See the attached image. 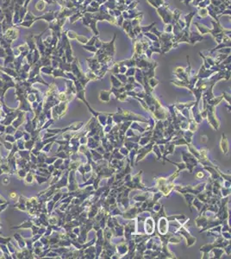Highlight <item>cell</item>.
Masks as SVG:
<instances>
[{"mask_svg": "<svg viewBox=\"0 0 231 259\" xmlns=\"http://www.w3.org/2000/svg\"><path fill=\"white\" fill-rule=\"evenodd\" d=\"M154 1H155L156 5H157L158 6H160V5H162L165 3L164 0H154Z\"/></svg>", "mask_w": 231, "mask_h": 259, "instance_id": "7bdbcfd3", "label": "cell"}, {"mask_svg": "<svg viewBox=\"0 0 231 259\" xmlns=\"http://www.w3.org/2000/svg\"><path fill=\"white\" fill-rule=\"evenodd\" d=\"M156 11H157L158 15L161 17V19H162V21L164 22L165 24L172 23V11H170V9H169V4L168 3H164L162 5L159 6L156 9Z\"/></svg>", "mask_w": 231, "mask_h": 259, "instance_id": "6da1fadb", "label": "cell"}, {"mask_svg": "<svg viewBox=\"0 0 231 259\" xmlns=\"http://www.w3.org/2000/svg\"><path fill=\"white\" fill-rule=\"evenodd\" d=\"M204 39H205V37H204L198 32L190 31V33H189V43H191L192 45H194L196 42L202 41Z\"/></svg>", "mask_w": 231, "mask_h": 259, "instance_id": "3957f363", "label": "cell"}, {"mask_svg": "<svg viewBox=\"0 0 231 259\" xmlns=\"http://www.w3.org/2000/svg\"><path fill=\"white\" fill-rule=\"evenodd\" d=\"M117 4H125V0H118Z\"/></svg>", "mask_w": 231, "mask_h": 259, "instance_id": "7dc6e473", "label": "cell"}, {"mask_svg": "<svg viewBox=\"0 0 231 259\" xmlns=\"http://www.w3.org/2000/svg\"><path fill=\"white\" fill-rule=\"evenodd\" d=\"M91 7H93V8H95V9H99V6H100V5L99 4V2L98 1H96V0H92V1L90 3V5H89Z\"/></svg>", "mask_w": 231, "mask_h": 259, "instance_id": "1f68e13d", "label": "cell"}, {"mask_svg": "<svg viewBox=\"0 0 231 259\" xmlns=\"http://www.w3.org/2000/svg\"><path fill=\"white\" fill-rule=\"evenodd\" d=\"M195 17V12H190L188 14H186V16H184V22H186V27L184 28V31L186 32H190V27H191V24H192V18Z\"/></svg>", "mask_w": 231, "mask_h": 259, "instance_id": "5b68a950", "label": "cell"}, {"mask_svg": "<svg viewBox=\"0 0 231 259\" xmlns=\"http://www.w3.org/2000/svg\"><path fill=\"white\" fill-rule=\"evenodd\" d=\"M133 31H134V35L137 36L138 35L142 33V30H141V26H140V25H137V26L134 27V28H133Z\"/></svg>", "mask_w": 231, "mask_h": 259, "instance_id": "4dcf8cb0", "label": "cell"}, {"mask_svg": "<svg viewBox=\"0 0 231 259\" xmlns=\"http://www.w3.org/2000/svg\"><path fill=\"white\" fill-rule=\"evenodd\" d=\"M116 25L122 27V23H123V21H124V18L122 17V16L121 15V16H119V17H116Z\"/></svg>", "mask_w": 231, "mask_h": 259, "instance_id": "d6a6232c", "label": "cell"}, {"mask_svg": "<svg viewBox=\"0 0 231 259\" xmlns=\"http://www.w3.org/2000/svg\"><path fill=\"white\" fill-rule=\"evenodd\" d=\"M181 17V11L178 9H175L174 11H172V24L173 25L175 23L178 22V19H180Z\"/></svg>", "mask_w": 231, "mask_h": 259, "instance_id": "7c38bea8", "label": "cell"}, {"mask_svg": "<svg viewBox=\"0 0 231 259\" xmlns=\"http://www.w3.org/2000/svg\"><path fill=\"white\" fill-rule=\"evenodd\" d=\"M108 10H115L117 6L116 0H106V2L103 4Z\"/></svg>", "mask_w": 231, "mask_h": 259, "instance_id": "30bf717a", "label": "cell"}, {"mask_svg": "<svg viewBox=\"0 0 231 259\" xmlns=\"http://www.w3.org/2000/svg\"><path fill=\"white\" fill-rule=\"evenodd\" d=\"M102 44H103V41L99 39V37L98 36L97 37V39H96V41H95V43H94V46L99 49V48H100L101 47H102Z\"/></svg>", "mask_w": 231, "mask_h": 259, "instance_id": "836d02e7", "label": "cell"}, {"mask_svg": "<svg viewBox=\"0 0 231 259\" xmlns=\"http://www.w3.org/2000/svg\"><path fill=\"white\" fill-rule=\"evenodd\" d=\"M142 18H143V13H142V14L139 15V16H137V17H134V19L130 20V21H131V25H132V27L134 28V27H135V26H137V25H140L141 23H142Z\"/></svg>", "mask_w": 231, "mask_h": 259, "instance_id": "9a60e30c", "label": "cell"}, {"mask_svg": "<svg viewBox=\"0 0 231 259\" xmlns=\"http://www.w3.org/2000/svg\"><path fill=\"white\" fill-rule=\"evenodd\" d=\"M223 36H224V33H223V32H222V33H219V34L216 35L214 36V39H215V41H216V43H217V44H219V43H221V42L222 41V38H223Z\"/></svg>", "mask_w": 231, "mask_h": 259, "instance_id": "cb8c5ba5", "label": "cell"}, {"mask_svg": "<svg viewBox=\"0 0 231 259\" xmlns=\"http://www.w3.org/2000/svg\"><path fill=\"white\" fill-rule=\"evenodd\" d=\"M116 34L115 33L114 35H113V38L111 41H109V42H104L103 41L102 47L100 48H102L104 50V53L106 56L113 57L115 52H116V48H115V41H116Z\"/></svg>", "mask_w": 231, "mask_h": 259, "instance_id": "7a4b0ae2", "label": "cell"}, {"mask_svg": "<svg viewBox=\"0 0 231 259\" xmlns=\"http://www.w3.org/2000/svg\"><path fill=\"white\" fill-rule=\"evenodd\" d=\"M155 24H156V23L154 22V23H151V24H149L148 26H141L142 33L143 34V33H146V32H149L151 30V29L155 26Z\"/></svg>", "mask_w": 231, "mask_h": 259, "instance_id": "ffe728a7", "label": "cell"}, {"mask_svg": "<svg viewBox=\"0 0 231 259\" xmlns=\"http://www.w3.org/2000/svg\"><path fill=\"white\" fill-rule=\"evenodd\" d=\"M77 35H78V34L73 30H67V38H69L71 40H75Z\"/></svg>", "mask_w": 231, "mask_h": 259, "instance_id": "7402d4cb", "label": "cell"}, {"mask_svg": "<svg viewBox=\"0 0 231 259\" xmlns=\"http://www.w3.org/2000/svg\"><path fill=\"white\" fill-rule=\"evenodd\" d=\"M164 32L165 33H169V34H172V23H166L165 24L164 27Z\"/></svg>", "mask_w": 231, "mask_h": 259, "instance_id": "d4e9b609", "label": "cell"}, {"mask_svg": "<svg viewBox=\"0 0 231 259\" xmlns=\"http://www.w3.org/2000/svg\"><path fill=\"white\" fill-rule=\"evenodd\" d=\"M230 46H231V42H224V41H222L221 43L217 44V46L215 47L213 49L210 50V53L212 54L213 52H215V51H216V50H218V49H220V48H230Z\"/></svg>", "mask_w": 231, "mask_h": 259, "instance_id": "5bb4252c", "label": "cell"}, {"mask_svg": "<svg viewBox=\"0 0 231 259\" xmlns=\"http://www.w3.org/2000/svg\"><path fill=\"white\" fill-rule=\"evenodd\" d=\"M193 24L197 27L198 33H199L200 35H205V34H210V32H211V29L208 28V27H207L206 25H204V24L199 23L198 22H194Z\"/></svg>", "mask_w": 231, "mask_h": 259, "instance_id": "8992f818", "label": "cell"}, {"mask_svg": "<svg viewBox=\"0 0 231 259\" xmlns=\"http://www.w3.org/2000/svg\"><path fill=\"white\" fill-rule=\"evenodd\" d=\"M201 1H202V0H192V5H193V6L198 7V4H199Z\"/></svg>", "mask_w": 231, "mask_h": 259, "instance_id": "60d3db41", "label": "cell"}, {"mask_svg": "<svg viewBox=\"0 0 231 259\" xmlns=\"http://www.w3.org/2000/svg\"><path fill=\"white\" fill-rule=\"evenodd\" d=\"M173 38V35L171 33H165V32H162L160 36L159 37V41L160 43H162V42H165V41H172V39Z\"/></svg>", "mask_w": 231, "mask_h": 259, "instance_id": "9c48e42d", "label": "cell"}, {"mask_svg": "<svg viewBox=\"0 0 231 259\" xmlns=\"http://www.w3.org/2000/svg\"><path fill=\"white\" fill-rule=\"evenodd\" d=\"M198 15L199 17H206L208 16V11L206 8H198Z\"/></svg>", "mask_w": 231, "mask_h": 259, "instance_id": "ac0fdd59", "label": "cell"}, {"mask_svg": "<svg viewBox=\"0 0 231 259\" xmlns=\"http://www.w3.org/2000/svg\"><path fill=\"white\" fill-rule=\"evenodd\" d=\"M210 5V0H202V1L198 4V8H206Z\"/></svg>", "mask_w": 231, "mask_h": 259, "instance_id": "603a6c76", "label": "cell"}, {"mask_svg": "<svg viewBox=\"0 0 231 259\" xmlns=\"http://www.w3.org/2000/svg\"><path fill=\"white\" fill-rule=\"evenodd\" d=\"M134 72H135V68H130L128 70V72H127V75L128 76H133V74H134Z\"/></svg>", "mask_w": 231, "mask_h": 259, "instance_id": "74e56055", "label": "cell"}, {"mask_svg": "<svg viewBox=\"0 0 231 259\" xmlns=\"http://www.w3.org/2000/svg\"><path fill=\"white\" fill-rule=\"evenodd\" d=\"M82 47H83L84 49H85V50H87V51H89V52H91V53H96L97 50H98V48H97L95 46H91V45H86V44H85V45H83Z\"/></svg>", "mask_w": 231, "mask_h": 259, "instance_id": "44dd1931", "label": "cell"}, {"mask_svg": "<svg viewBox=\"0 0 231 259\" xmlns=\"http://www.w3.org/2000/svg\"><path fill=\"white\" fill-rule=\"evenodd\" d=\"M113 13H114V17H119V16L122 15V11H120L117 10V9L113 10Z\"/></svg>", "mask_w": 231, "mask_h": 259, "instance_id": "f35d334b", "label": "cell"}, {"mask_svg": "<svg viewBox=\"0 0 231 259\" xmlns=\"http://www.w3.org/2000/svg\"><path fill=\"white\" fill-rule=\"evenodd\" d=\"M138 4H139V1H134H134L130 5H128V10H134V9H135L136 6L138 5Z\"/></svg>", "mask_w": 231, "mask_h": 259, "instance_id": "f546056e", "label": "cell"}, {"mask_svg": "<svg viewBox=\"0 0 231 259\" xmlns=\"http://www.w3.org/2000/svg\"><path fill=\"white\" fill-rule=\"evenodd\" d=\"M218 52L220 54H224V55H230V48H222L218 49Z\"/></svg>", "mask_w": 231, "mask_h": 259, "instance_id": "484cf974", "label": "cell"}, {"mask_svg": "<svg viewBox=\"0 0 231 259\" xmlns=\"http://www.w3.org/2000/svg\"><path fill=\"white\" fill-rule=\"evenodd\" d=\"M116 9L119 10L120 11H127L128 9V6L125 5V4H117V6H116Z\"/></svg>", "mask_w": 231, "mask_h": 259, "instance_id": "f1b7e54d", "label": "cell"}, {"mask_svg": "<svg viewBox=\"0 0 231 259\" xmlns=\"http://www.w3.org/2000/svg\"><path fill=\"white\" fill-rule=\"evenodd\" d=\"M90 68H91V70H98L99 69L101 64L99 62V61L96 59V57H93V58H87L86 59Z\"/></svg>", "mask_w": 231, "mask_h": 259, "instance_id": "52a82bcc", "label": "cell"}, {"mask_svg": "<svg viewBox=\"0 0 231 259\" xmlns=\"http://www.w3.org/2000/svg\"><path fill=\"white\" fill-rule=\"evenodd\" d=\"M122 29L126 32V34H127L128 32H129L131 29H133V27H132V25H131V21H130V20H124L123 23H122Z\"/></svg>", "mask_w": 231, "mask_h": 259, "instance_id": "2e32d148", "label": "cell"}, {"mask_svg": "<svg viewBox=\"0 0 231 259\" xmlns=\"http://www.w3.org/2000/svg\"><path fill=\"white\" fill-rule=\"evenodd\" d=\"M192 0H184V2H183V3H184V5H186V6H188V5L192 3Z\"/></svg>", "mask_w": 231, "mask_h": 259, "instance_id": "f6af8a7d", "label": "cell"}, {"mask_svg": "<svg viewBox=\"0 0 231 259\" xmlns=\"http://www.w3.org/2000/svg\"><path fill=\"white\" fill-rule=\"evenodd\" d=\"M150 82H151V85L152 86H156L157 84H158V80H156L155 79H152V80H150Z\"/></svg>", "mask_w": 231, "mask_h": 259, "instance_id": "ee69618b", "label": "cell"}, {"mask_svg": "<svg viewBox=\"0 0 231 259\" xmlns=\"http://www.w3.org/2000/svg\"><path fill=\"white\" fill-rule=\"evenodd\" d=\"M127 12L128 13V20H132L134 17H136L137 16H139V15H141L142 13V11H138L136 8L134 9V10H128L127 9Z\"/></svg>", "mask_w": 231, "mask_h": 259, "instance_id": "8fae6325", "label": "cell"}, {"mask_svg": "<svg viewBox=\"0 0 231 259\" xmlns=\"http://www.w3.org/2000/svg\"><path fill=\"white\" fill-rule=\"evenodd\" d=\"M99 21H97L96 19L94 18H91V21H90V23H89V28L91 29V31L93 32V35H97V36H99V29L97 28V23H98Z\"/></svg>", "mask_w": 231, "mask_h": 259, "instance_id": "ba28073f", "label": "cell"}, {"mask_svg": "<svg viewBox=\"0 0 231 259\" xmlns=\"http://www.w3.org/2000/svg\"><path fill=\"white\" fill-rule=\"evenodd\" d=\"M75 40H77V41H78L79 43H81L82 45H85V44H86V43H87V41H88L89 38H87V37H86V36H85V35H78Z\"/></svg>", "mask_w": 231, "mask_h": 259, "instance_id": "d6986e66", "label": "cell"}, {"mask_svg": "<svg viewBox=\"0 0 231 259\" xmlns=\"http://www.w3.org/2000/svg\"><path fill=\"white\" fill-rule=\"evenodd\" d=\"M116 1H118V0H116Z\"/></svg>", "mask_w": 231, "mask_h": 259, "instance_id": "c3c4849f", "label": "cell"}, {"mask_svg": "<svg viewBox=\"0 0 231 259\" xmlns=\"http://www.w3.org/2000/svg\"><path fill=\"white\" fill-rule=\"evenodd\" d=\"M97 35H92L89 40H88V41H87V43H86V45H91V46H94V43H95V41H96V39H97Z\"/></svg>", "mask_w": 231, "mask_h": 259, "instance_id": "4316f807", "label": "cell"}, {"mask_svg": "<svg viewBox=\"0 0 231 259\" xmlns=\"http://www.w3.org/2000/svg\"><path fill=\"white\" fill-rule=\"evenodd\" d=\"M151 44H152L154 47H155V48H160V43L159 41H152Z\"/></svg>", "mask_w": 231, "mask_h": 259, "instance_id": "b9f144b4", "label": "cell"}, {"mask_svg": "<svg viewBox=\"0 0 231 259\" xmlns=\"http://www.w3.org/2000/svg\"><path fill=\"white\" fill-rule=\"evenodd\" d=\"M210 4L213 5L214 6H219L222 4V2L220 0H210Z\"/></svg>", "mask_w": 231, "mask_h": 259, "instance_id": "8d00e7d4", "label": "cell"}, {"mask_svg": "<svg viewBox=\"0 0 231 259\" xmlns=\"http://www.w3.org/2000/svg\"><path fill=\"white\" fill-rule=\"evenodd\" d=\"M150 32H151V33H153L154 35H155L158 37V38L160 36V35H161V33H162V32H160V30H158V29H157L156 27H153V28L151 29Z\"/></svg>", "mask_w": 231, "mask_h": 259, "instance_id": "83f0119b", "label": "cell"}, {"mask_svg": "<svg viewBox=\"0 0 231 259\" xmlns=\"http://www.w3.org/2000/svg\"><path fill=\"white\" fill-rule=\"evenodd\" d=\"M230 12H231V11H230V9H229V8H227V9H225V10L221 13L220 16H221V17L223 16V15H229V16H230Z\"/></svg>", "mask_w": 231, "mask_h": 259, "instance_id": "ab89813d", "label": "cell"}, {"mask_svg": "<svg viewBox=\"0 0 231 259\" xmlns=\"http://www.w3.org/2000/svg\"><path fill=\"white\" fill-rule=\"evenodd\" d=\"M177 23H178V24L180 26V28H181L182 29H184V28L186 27V22L183 21V20H181V19H178Z\"/></svg>", "mask_w": 231, "mask_h": 259, "instance_id": "d590c367", "label": "cell"}, {"mask_svg": "<svg viewBox=\"0 0 231 259\" xmlns=\"http://www.w3.org/2000/svg\"><path fill=\"white\" fill-rule=\"evenodd\" d=\"M83 13L81 11H77L75 13H73L71 17H70V23L73 24L76 21H78L79 19H81V17H83Z\"/></svg>", "mask_w": 231, "mask_h": 259, "instance_id": "4fadbf2b", "label": "cell"}, {"mask_svg": "<svg viewBox=\"0 0 231 259\" xmlns=\"http://www.w3.org/2000/svg\"><path fill=\"white\" fill-rule=\"evenodd\" d=\"M211 23H212V26L213 28L211 29V32H210V35L214 37L216 35L219 34V33H222L224 31V28L221 25L220 22H216L214 21L213 19L211 20Z\"/></svg>", "mask_w": 231, "mask_h": 259, "instance_id": "277c9868", "label": "cell"}, {"mask_svg": "<svg viewBox=\"0 0 231 259\" xmlns=\"http://www.w3.org/2000/svg\"><path fill=\"white\" fill-rule=\"evenodd\" d=\"M143 35L146 36L148 39H149V40L152 41H159V38H158L155 35H154L153 33H151L150 31H149V32L143 33Z\"/></svg>", "mask_w": 231, "mask_h": 259, "instance_id": "e0dca14e", "label": "cell"}, {"mask_svg": "<svg viewBox=\"0 0 231 259\" xmlns=\"http://www.w3.org/2000/svg\"><path fill=\"white\" fill-rule=\"evenodd\" d=\"M133 1H134V0H125V5L128 6V5H130V4H131Z\"/></svg>", "mask_w": 231, "mask_h": 259, "instance_id": "bcb514c9", "label": "cell"}, {"mask_svg": "<svg viewBox=\"0 0 231 259\" xmlns=\"http://www.w3.org/2000/svg\"><path fill=\"white\" fill-rule=\"evenodd\" d=\"M146 1H147V2H148V3L150 5H151V6H153V7H154V8H155V9H157V8L159 7V6L156 5V3H155L154 0H146Z\"/></svg>", "mask_w": 231, "mask_h": 259, "instance_id": "e575fe53", "label": "cell"}]
</instances>
